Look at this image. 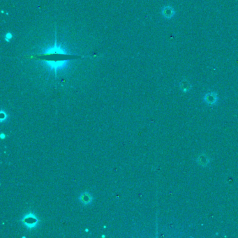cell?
<instances>
[{
  "label": "cell",
  "mask_w": 238,
  "mask_h": 238,
  "mask_svg": "<svg viewBox=\"0 0 238 238\" xmlns=\"http://www.w3.org/2000/svg\"><path fill=\"white\" fill-rule=\"evenodd\" d=\"M161 14L162 16L165 18V19L170 20L173 18H174L175 15H176V11H175V9L172 7V6L166 5L164 6V7L161 8Z\"/></svg>",
  "instance_id": "6da1fadb"
},
{
  "label": "cell",
  "mask_w": 238,
  "mask_h": 238,
  "mask_svg": "<svg viewBox=\"0 0 238 238\" xmlns=\"http://www.w3.org/2000/svg\"><path fill=\"white\" fill-rule=\"evenodd\" d=\"M22 221L28 228H34L38 224V219L33 214H29L25 216Z\"/></svg>",
  "instance_id": "7a4b0ae2"
},
{
  "label": "cell",
  "mask_w": 238,
  "mask_h": 238,
  "mask_svg": "<svg viewBox=\"0 0 238 238\" xmlns=\"http://www.w3.org/2000/svg\"><path fill=\"white\" fill-rule=\"evenodd\" d=\"M46 63L48 64L50 67L53 68L56 73V71H57L58 68H60L62 67H64L66 64H67V62L66 61H48V62H46Z\"/></svg>",
  "instance_id": "3957f363"
},
{
  "label": "cell",
  "mask_w": 238,
  "mask_h": 238,
  "mask_svg": "<svg viewBox=\"0 0 238 238\" xmlns=\"http://www.w3.org/2000/svg\"><path fill=\"white\" fill-rule=\"evenodd\" d=\"M180 87L181 91H183L184 92H187L191 89L192 86H191V84L189 83V81L187 79H184L180 83Z\"/></svg>",
  "instance_id": "277c9868"
},
{
  "label": "cell",
  "mask_w": 238,
  "mask_h": 238,
  "mask_svg": "<svg viewBox=\"0 0 238 238\" xmlns=\"http://www.w3.org/2000/svg\"><path fill=\"white\" fill-rule=\"evenodd\" d=\"M217 96L214 92H209L205 96V100L208 103H214L217 101Z\"/></svg>",
  "instance_id": "5b68a950"
},
{
  "label": "cell",
  "mask_w": 238,
  "mask_h": 238,
  "mask_svg": "<svg viewBox=\"0 0 238 238\" xmlns=\"http://www.w3.org/2000/svg\"><path fill=\"white\" fill-rule=\"evenodd\" d=\"M80 200L82 201L83 204H88L91 201H92V197H91L90 194H86L83 193L82 196H80Z\"/></svg>",
  "instance_id": "8992f818"
},
{
  "label": "cell",
  "mask_w": 238,
  "mask_h": 238,
  "mask_svg": "<svg viewBox=\"0 0 238 238\" xmlns=\"http://www.w3.org/2000/svg\"><path fill=\"white\" fill-rule=\"evenodd\" d=\"M11 38H12L11 34H6V37H5L6 40L8 41V40H10Z\"/></svg>",
  "instance_id": "52a82bcc"
},
{
  "label": "cell",
  "mask_w": 238,
  "mask_h": 238,
  "mask_svg": "<svg viewBox=\"0 0 238 238\" xmlns=\"http://www.w3.org/2000/svg\"><path fill=\"white\" fill-rule=\"evenodd\" d=\"M0 136H1V138L2 139H4V138H6V136L4 135V133H2L1 135H0Z\"/></svg>",
  "instance_id": "ba28073f"
},
{
  "label": "cell",
  "mask_w": 238,
  "mask_h": 238,
  "mask_svg": "<svg viewBox=\"0 0 238 238\" xmlns=\"http://www.w3.org/2000/svg\"><path fill=\"white\" fill-rule=\"evenodd\" d=\"M85 231L86 232H89V230L88 229H85Z\"/></svg>",
  "instance_id": "9c48e42d"
}]
</instances>
